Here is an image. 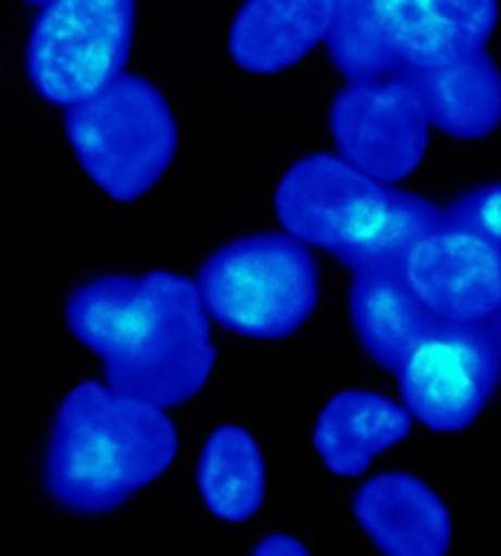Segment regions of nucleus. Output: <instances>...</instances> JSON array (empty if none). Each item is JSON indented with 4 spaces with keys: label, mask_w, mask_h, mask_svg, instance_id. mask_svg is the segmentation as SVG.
<instances>
[{
    "label": "nucleus",
    "mask_w": 501,
    "mask_h": 556,
    "mask_svg": "<svg viewBox=\"0 0 501 556\" xmlns=\"http://www.w3.org/2000/svg\"><path fill=\"white\" fill-rule=\"evenodd\" d=\"M65 319L74 340L100 357L109 390L126 399L171 410L212 378V319L179 273L86 281L71 290Z\"/></svg>",
    "instance_id": "obj_1"
},
{
    "label": "nucleus",
    "mask_w": 501,
    "mask_h": 556,
    "mask_svg": "<svg viewBox=\"0 0 501 556\" xmlns=\"http://www.w3.org/2000/svg\"><path fill=\"white\" fill-rule=\"evenodd\" d=\"M174 419L97 381H79L59 404L45 448V490L77 516H103L171 469Z\"/></svg>",
    "instance_id": "obj_2"
},
{
    "label": "nucleus",
    "mask_w": 501,
    "mask_h": 556,
    "mask_svg": "<svg viewBox=\"0 0 501 556\" xmlns=\"http://www.w3.org/2000/svg\"><path fill=\"white\" fill-rule=\"evenodd\" d=\"M273 205L281 229L349 269L396 264L419 231L443 220L431 200L378 182L328 153L290 164Z\"/></svg>",
    "instance_id": "obj_3"
},
{
    "label": "nucleus",
    "mask_w": 501,
    "mask_h": 556,
    "mask_svg": "<svg viewBox=\"0 0 501 556\" xmlns=\"http://www.w3.org/2000/svg\"><path fill=\"white\" fill-rule=\"evenodd\" d=\"M209 319L250 340H285L320 302V269L288 231H261L221 247L197 276Z\"/></svg>",
    "instance_id": "obj_4"
},
{
    "label": "nucleus",
    "mask_w": 501,
    "mask_h": 556,
    "mask_svg": "<svg viewBox=\"0 0 501 556\" xmlns=\"http://www.w3.org/2000/svg\"><path fill=\"white\" fill-rule=\"evenodd\" d=\"M65 135L88 179L115 202L145 197L174 164L179 147L171 103L150 79L126 71L65 106Z\"/></svg>",
    "instance_id": "obj_5"
},
{
    "label": "nucleus",
    "mask_w": 501,
    "mask_h": 556,
    "mask_svg": "<svg viewBox=\"0 0 501 556\" xmlns=\"http://www.w3.org/2000/svg\"><path fill=\"white\" fill-rule=\"evenodd\" d=\"M136 0H45L27 36V79L41 100L71 106L129 65Z\"/></svg>",
    "instance_id": "obj_6"
},
{
    "label": "nucleus",
    "mask_w": 501,
    "mask_h": 556,
    "mask_svg": "<svg viewBox=\"0 0 501 556\" xmlns=\"http://www.w3.org/2000/svg\"><path fill=\"white\" fill-rule=\"evenodd\" d=\"M402 407L437 433H461L490 404L501 375V328L434 323L393 369Z\"/></svg>",
    "instance_id": "obj_7"
},
{
    "label": "nucleus",
    "mask_w": 501,
    "mask_h": 556,
    "mask_svg": "<svg viewBox=\"0 0 501 556\" xmlns=\"http://www.w3.org/2000/svg\"><path fill=\"white\" fill-rule=\"evenodd\" d=\"M328 132L338 155L378 182L396 185L423 164L428 115L414 74L355 79L328 109Z\"/></svg>",
    "instance_id": "obj_8"
},
{
    "label": "nucleus",
    "mask_w": 501,
    "mask_h": 556,
    "mask_svg": "<svg viewBox=\"0 0 501 556\" xmlns=\"http://www.w3.org/2000/svg\"><path fill=\"white\" fill-rule=\"evenodd\" d=\"M396 264L411 293L437 323H499L501 250L478 231L440 220L419 231Z\"/></svg>",
    "instance_id": "obj_9"
},
{
    "label": "nucleus",
    "mask_w": 501,
    "mask_h": 556,
    "mask_svg": "<svg viewBox=\"0 0 501 556\" xmlns=\"http://www.w3.org/2000/svg\"><path fill=\"white\" fill-rule=\"evenodd\" d=\"M402 71H425L487 48L499 0H373Z\"/></svg>",
    "instance_id": "obj_10"
},
{
    "label": "nucleus",
    "mask_w": 501,
    "mask_h": 556,
    "mask_svg": "<svg viewBox=\"0 0 501 556\" xmlns=\"http://www.w3.org/2000/svg\"><path fill=\"white\" fill-rule=\"evenodd\" d=\"M352 513L358 528L387 556H443L452 545L449 507L408 471H381L361 483Z\"/></svg>",
    "instance_id": "obj_11"
},
{
    "label": "nucleus",
    "mask_w": 501,
    "mask_h": 556,
    "mask_svg": "<svg viewBox=\"0 0 501 556\" xmlns=\"http://www.w3.org/2000/svg\"><path fill=\"white\" fill-rule=\"evenodd\" d=\"M331 0H243L229 27V56L247 74L271 77L317 48Z\"/></svg>",
    "instance_id": "obj_12"
},
{
    "label": "nucleus",
    "mask_w": 501,
    "mask_h": 556,
    "mask_svg": "<svg viewBox=\"0 0 501 556\" xmlns=\"http://www.w3.org/2000/svg\"><path fill=\"white\" fill-rule=\"evenodd\" d=\"M414 428L402 404L373 390H343L323 407L314 425V451L331 475L361 478L378 454Z\"/></svg>",
    "instance_id": "obj_13"
},
{
    "label": "nucleus",
    "mask_w": 501,
    "mask_h": 556,
    "mask_svg": "<svg viewBox=\"0 0 501 556\" xmlns=\"http://www.w3.org/2000/svg\"><path fill=\"white\" fill-rule=\"evenodd\" d=\"M352 273L355 278L349 288V317L358 343L364 345L373 364L393 372L408 349L437 319L411 293L399 264H373Z\"/></svg>",
    "instance_id": "obj_14"
},
{
    "label": "nucleus",
    "mask_w": 501,
    "mask_h": 556,
    "mask_svg": "<svg viewBox=\"0 0 501 556\" xmlns=\"http://www.w3.org/2000/svg\"><path fill=\"white\" fill-rule=\"evenodd\" d=\"M414 77L423 91L428 126L461 141H478L496 132L501 117V77L484 50L416 71Z\"/></svg>",
    "instance_id": "obj_15"
},
{
    "label": "nucleus",
    "mask_w": 501,
    "mask_h": 556,
    "mask_svg": "<svg viewBox=\"0 0 501 556\" xmlns=\"http://www.w3.org/2000/svg\"><path fill=\"white\" fill-rule=\"evenodd\" d=\"M197 490L214 518L226 525L250 521L267 492V466L259 440L241 425L214 428L200 451Z\"/></svg>",
    "instance_id": "obj_16"
},
{
    "label": "nucleus",
    "mask_w": 501,
    "mask_h": 556,
    "mask_svg": "<svg viewBox=\"0 0 501 556\" xmlns=\"http://www.w3.org/2000/svg\"><path fill=\"white\" fill-rule=\"evenodd\" d=\"M323 41H326L331 65L338 67L349 83L390 77L402 71L399 56L378 24L373 0H331V18H328Z\"/></svg>",
    "instance_id": "obj_17"
},
{
    "label": "nucleus",
    "mask_w": 501,
    "mask_h": 556,
    "mask_svg": "<svg viewBox=\"0 0 501 556\" xmlns=\"http://www.w3.org/2000/svg\"><path fill=\"white\" fill-rule=\"evenodd\" d=\"M499 197L501 188L496 182L484 185V188H475V191L463 193L461 200L452 202V208L443 212V220L454 223V226H463V229L478 231V235H484V238L492 240V243H501Z\"/></svg>",
    "instance_id": "obj_18"
},
{
    "label": "nucleus",
    "mask_w": 501,
    "mask_h": 556,
    "mask_svg": "<svg viewBox=\"0 0 501 556\" xmlns=\"http://www.w3.org/2000/svg\"><path fill=\"white\" fill-rule=\"evenodd\" d=\"M252 554L255 556H305L309 547L302 545L297 536H288V533H271V536L259 539L252 545Z\"/></svg>",
    "instance_id": "obj_19"
},
{
    "label": "nucleus",
    "mask_w": 501,
    "mask_h": 556,
    "mask_svg": "<svg viewBox=\"0 0 501 556\" xmlns=\"http://www.w3.org/2000/svg\"><path fill=\"white\" fill-rule=\"evenodd\" d=\"M27 3H39V7H41V3H45V0H27Z\"/></svg>",
    "instance_id": "obj_20"
}]
</instances>
